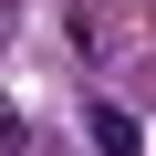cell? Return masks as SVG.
Returning a JSON list of instances; mask_svg holds the SVG:
<instances>
[{"label":"cell","mask_w":156,"mask_h":156,"mask_svg":"<svg viewBox=\"0 0 156 156\" xmlns=\"http://www.w3.org/2000/svg\"><path fill=\"white\" fill-rule=\"evenodd\" d=\"M83 115H94V156H146V135H135L125 104H83Z\"/></svg>","instance_id":"6da1fadb"},{"label":"cell","mask_w":156,"mask_h":156,"mask_svg":"<svg viewBox=\"0 0 156 156\" xmlns=\"http://www.w3.org/2000/svg\"><path fill=\"white\" fill-rule=\"evenodd\" d=\"M73 52H115V21H104V11H83V0H73Z\"/></svg>","instance_id":"7a4b0ae2"}]
</instances>
